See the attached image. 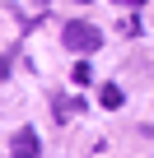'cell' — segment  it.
I'll return each instance as SVG.
<instances>
[{
  "label": "cell",
  "instance_id": "1",
  "mask_svg": "<svg viewBox=\"0 0 154 158\" xmlns=\"http://www.w3.org/2000/svg\"><path fill=\"white\" fill-rule=\"evenodd\" d=\"M65 47L80 51V56H94V51L103 47V33H98L94 23H84V19H75V23H65Z\"/></svg>",
  "mask_w": 154,
  "mask_h": 158
},
{
  "label": "cell",
  "instance_id": "2",
  "mask_svg": "<svg viewBox=\"0 0 154 158\" xmlns=\"http://www.w3.org/2000/svg\"><path fill=\"white\" fill-rule=\"evenodd\" d=\"M37 149H42V144H37V130H28V126L14 130V139H10V153H14V158H33Z\"/></svg>",
  "mask_w": 154,
  "mask_h": 158
},
{
  "label": "cell",
  "instance_id": "3",
  "mask_svg": "<svg viewBox=\"0 0 154 158\" xmlns=\"http://www.w3.org/2000/svg\"><path fill=\"white\" fill-rule=\"evenodd\" d=\"M103 107H108V112H112V107H121V89H117V84H108V89H103Z\"/></svg>",
  "mask_w": 154,
  "mask_h": 158
},
{
  "label": "cell",
  "instance_id": "4",
  "mask_svg": "<svg viewBox=\"0 0 154 158\" xmlns=\"http://www.w3.org/2000/svg\"><path fill=\"white\" fill-rule=\"evenodd\" d=\"M121 5H131V10H140V5H145V0H121Z\"/></svg>",
  "mask_w": 154,
  "mask_h": 158
}]
</instances>
